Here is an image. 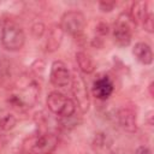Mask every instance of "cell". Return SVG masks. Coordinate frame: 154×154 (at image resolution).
<instances>
[{"label":"cell","mask_w":154,"mask_h":154,"mask_svg":"<svg viewBox=\"0 0 154 154\" xmlns=\"http://www.w3.org/2000/svg\"><path fill=\"white\" fill-rule=\"evenodd\" d=\"M59 138L58 135L51 131H41L29 136L23 143V152L25 154H52Z\"/></svg>","instance_id":"obj_2"},{"label":"cell","mask_w":154,"mask_h":154,"mask_svg":"<svg viewBox=\"0 0 154 154\" xmlns=\"http://www.w3.org/2000/svg\"><path fill=\"white\" fill-rule=\"evenodd\" d=\"M46 102H47L48 109L61 118H70L76 112V105L73 100L59 91L49 93Z\"/></svg>","instance_id":"obj_4"},{"label":"cell","mask_w":154,"mask_h":154,"mask_svg":"<svg viewBox=\"0 0 154 154\" xmlns=\"http://www.w3.org/2000/svg\"><path fill=\"white\" fill-rule=\"evenodd\" d=\"M135 154H152V150H150L148 147H146V146H140V147L136 149Z\"/></svg>","instance_id":"obj_19"},{"label":"cell","mask_w":154,"mask_h":154,"mask_svg":"<svg viewBox=\"0 0 154 154\" xmlns=\"http://www.w3.org/2000/svg\"><path fill=\"white\" fill-rule=\"evenodd\" d=\"M116 6V2H108V1H100L99 7L102 12H111Z\"/></svg>","instance_id":"obj_17"},{"label":"cell","mask_w":154,"mask_h":154,"mask_svg":"<svg viewBox=\"0 0 154 154\" xmlns=\"http://www.w3.org/2000/svg\"><path fill=\"white\" fill-rule=\"evenodd\" d=\"M40 95V84L34 77L23 76L17 81L12 94L10 95L8 102L19 109H26L32 107Z\"/></svg>","instance_id":"obj_1"},{"label":"cell","mask_w":154,"mask_h":154,"mask_svg":"<svg viewBox=\"0 0 154 154\" xmlns=\"http://www.w3.org/2000/svg\"><path fill=\"white\" fill-rule=\"evenodd\" d=\"M135 25L129 13H122L118 17L112 31L113 41L118 47H128L130 45Z\"/></svg>","instance_id":"obj_5"},{"label":"cell","mask_w":154,"mask_h":154,"mask_svg":"<svg viewBox=\"0 0 154 154\" xmlns=\"http://www.w3.org/2000/svg\"><path fill=\"white\" fill-rule=\"evenodd\" d=\"M64 37V31L60 28V25L55 24L49 29L48 36H47V41H46V49L48 52H55L63 41Z\"/></svg>","instance_id":"obj_13"},{"label":"cell","mask_w":154,"mask_h":154,"mask_svg":"<svg viewBox=\"0 0 154 154\" xmlns=\"http://www.w3.org/2000/svg\"><path fill=\"white\" fill-rule=\"evenodd\" d=\"M71 90L72 95L75 99V105L83 112L85 113L89 109L90 100H89V91L87 87V82L82 77L81 73H75L71 78Z\"/></svg>","instance_id":"obj_7"},{"label":"cell","mask_w":154,"mask_h":154,"mask_svg":"<svg viewBox=\"0 0 154 154\" xmlns=\"http://www.w3.org/2000/svg\"><path fill=\"white\" fill-rule=\"evenodd\" d=\"M76 63H77L81 72H83L85 75L93 73L95 70V63H94L93 58L85 52H77L76 53Z\"/></svg>","instance_id":"obj_14"},{"label":"cell","mask_w":154,"mask_h":154,"mask_svg":"<svg viewBox=\"0 0 154 154\" xmlns=\"http://www.w3.org/2000/svg\"><path fill=\"white\" fill-rule=\"evenodd\" d=\"M132 54L143 65H150L153 63V51L146 42H137L132 48Z\"/></svg>","instance_id":"obj_12"},{"label":"cell","mask_w":154,"mask_h":154,"mask_svg":"<svg viewBox=\"0 0 154 154\" xmlns=\"http://www.w3.org/2000/svg\"><path fill=\"white\" fill-rule=\"evenodd\" d=\"M118 122H119V125L128 132H135L137 129L136 112H134V109L130 107H124L119 111Z\"/></svg>","instance_id":"obj_11"},{"label":"cell","mask_w":154,"mask_h":154,"mask_svg":"<svg viewBox=\"0 0 154 154\" xmlns=\"http://www.w3.org/2000/svg\"><path fill=\"white\" fill-rule=\"evenodd\" d=\"M1 45L5 49L16 52L23 48L25 43V34L20 25L13 20H5L1 28Z\"/></svg>","instance_id":"obj_3"},{"label":"cell","mask_w":154,"mask_h":154,"mask_svg":"<svg viewBox=\"0 0 154 154\" xmlns=\"http://www.w3.org/2000/svg\"><path fill=\"white\" fill-rule=\"evenodd\" d=\"M152 7H153L152 1H137L132 4L131 10L129 12L135 24L142 25V28L148 32H153V28H154Z\"/></svg>","instance_id":"obj_6"},{"label":"cell","mask_w":154,"mask_h":154,"mask_svg":"<svg viewBox=\"0 0 154 154\" xmlns=\"http://www.w3.org/2000/svg\"><path fill=\"white\" fill-rule=\"evenodd\" d=\"M72 75L65 63L60 60L53 61L51 66V72H49V81L54 87L58 88H65L71 83Z\"/></svg>","instance_id":"obj_9"},{"label":"cell","mask_w":154,"mask_h":154,"mask_svg":"<svg viewBox=\"0 0 154 154\" xmlns=\"http://www.w3.org/2000/svg\"><path fill=\"white\" fill-rule=\"evenodd\" d=\"M14 124H16V119L12 114H6L0 119V129L4 131L12 129L14 126Z\"/></svg>","instance_id":"obj_16"},{"label":"cell","mask_w":154,"mask_h":154,"mask_svg":"<svg viewBox=\"0 0 154 154\" xmlns=\"http://www.w3.org/2000/svg\"><path fill=\"white\" fill-rule=\"evenodd\" d=\"M59 25L63 29L64 34L79 36L85 26V17L79 11H67L63 14Z\"/></svg>","instance_id":"obj_8"},{"label":"cell","mask_w":154,"mask_h":154,"mask_svg":"<svg viewBox=\"0 0 154 154\" xmlns=\"http://www.w3.org/2000/svg\"><path fill=\"white\" fill-rule=\"evenodd\" d=\"M97 31H99L100 34H102V35L107 34V32H108V25H107V24H103V23H100V25H99V28H97Z\"/></svg>","instance_id":"obj_20"},{"label":"cell","mask_w":154,"mask_h":154,"mask_svg":"<svg viewBox=\"0 0 154 154\" xmlns=\"http://www.w3.org/2000/svg\"><path fill=\"white\" fill-rule=\"evenodd\" d=\"M114 90V84L113 81L111 79V77H108L107 75H102L99 76L94 82H93V87H91V93L93 95L99 99V100H107L112 93Z\"/></svg>","instance_id":"obj_10"},{"label":"cell","mask_w":154,"mask_h":154,"mask_svg":"<svg viewBox=\"0 0 154 154\" xmlns=\"http://www.w3.org/2000/svg\"><path fill=\"white\" fill-rule=\"evenodd\" d=\"M43 31H45V26H43V24H41V23H37V24H35V25L32 26V32H34V35H35L36 37H40V36L43 34Z\"/></svg>","instance_id":"obj_18"},{"label":"cell","mask_w":154,"mask_h":154,"mask_svg":"<svg viewBox=\"0 0 154 154\" xmlns=\"http://www.w3.org/2000/svg\"><path fill=\"white\" fill-rule=\"evenodd\" d=\"M11 77V64L6 59L0 60V84H5Z\"/></svg>","instance_id":"obj_15"}]
</instances>
